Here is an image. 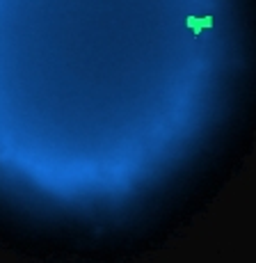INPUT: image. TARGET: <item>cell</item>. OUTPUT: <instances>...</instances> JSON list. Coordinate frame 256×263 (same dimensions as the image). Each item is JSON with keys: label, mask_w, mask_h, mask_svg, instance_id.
I'll return each instance as SVG.
<instances>
[{"label": "cell", "mask_w": 256, "mask_h": 263, "mask_svg": "<svg viewBox=\"0 0 256 263\" xmlns=\"http://www.w3.org/2000/svg\"><path fill=\"white\" fill-rule=\"evenodd\" d=\"M188 25H192L194 30H199L202 25H210V18H206V21H197V18H188Z\"/></svg>", "instance_id": "cell-1"}]
</instances>
